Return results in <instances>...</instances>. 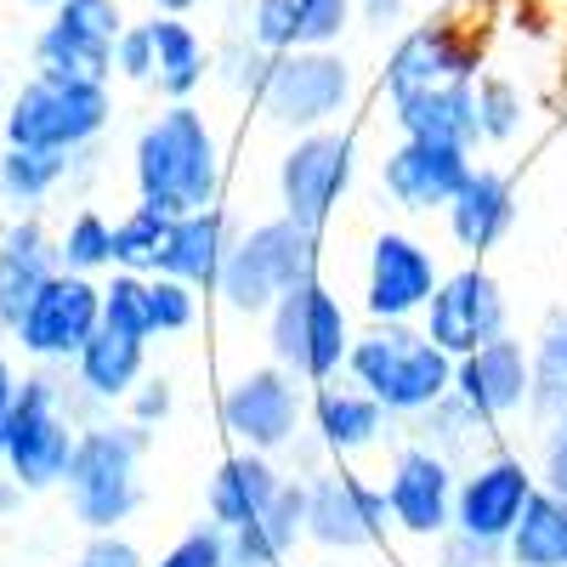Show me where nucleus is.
I'll use <instances>...</instances> for the list:
<instances>
[{"label": "nucleus", "instance_id": "1", "mask_svg": "<svg viewBox=\"0 0 567 567\" xmlns=\"http://www.w3.org/2000/svg\"><path fill=\"white\" fill-rule=\"evenodd\" d=\"M477 80H483V52L477 34L465 23H420L409 29L381 74L386 109L398 136H437L477 148Z\"/></svg>", "mask_w": 567, "mask_h": 567}, {"label": "nucleus", "instance_id": "2", "mask_svg": "<svg viewBox=\"0 0 567 567\" xmlns=\"http://www.w3.org/2000/svg\"><path fill=\"white\" fill-rule=\"evenodd\" d=\"M131 182L142 205H159L165 216L221 205V142L194 103H165L136 131Z\"/></svg>", "mask_w": 567, "mask_h": 567}, {"label": "nucleus", "instance_id": "3", "mask_svg": "<svg viewBox=\"0 0 567 567\" xmlns=\"http://www.w3.org/2000/svg\"><path fill=\"white\" fill-rule=\"evenodd\" d=\"M347 381L363 386L392 420H420L454 392V358L420 323H369L352 336Z\"/></svg>", "mask_w": 567, "mask_h": 567}, {"label": "nucleus", "instance_id": "4", "mask_svg": "<svg viewBox=\"0 0 567 567\" xmlns=\"http://www.w3.org/2000/svg\"><path fill=\"white\" fill-rule=\"evenodd\" d=\"M142 454H148V425L136 420H91L80 449L69 460V511L85 534H114L142 505Z\"/></svg>", "mask_w": 567, "mask_h": 567}, {"label": "nucleus", "instance_id": "5", "mask_svg": "<svg viewBox=\"0 0 567 567\" xmlns=\"http://www.w3.org/2000/svg\"><path fill=\"white\" fill-rule=\"evenodd\" d=\"M114 120V97L109 80L91 74H52L34 69L18 91L7 114H0V136L12 148H45V154H80L91 148Z\"/></svg>", "mask_w": 567, "mask_h": 567}, {"label": "nucleus", "instance_id": "6", "mask_svg": "<svg viewBox=\"0 0 567 567\" xmlns=\"http://www.w3.org/2000/svg\"><path fill=\"white\" fill-rule=\"evenodd\" d=\"M80 432L85 420L74 414L69 403V381H58L52 369H34L18 381V398H12V414H7V477L23 488V494H45V488H63L69 477V460L80 449Z\"/></svg>", "mask_w": 567, "mask_h": 567}, {"label": "nucleus", "instance_id": "7", "mask_svg": "<svg viewBox=\"0 0 567 567\" xmlns=\"http://www.w3.org/2000/svg\"><path fill=\"white\" fill-rule=\"evenodd\" d=\"M323 233L290 221V216H272V221H256L250 233H239L221 261V278H216V296L227 301V312L239 318H267L296 284L318 278V250Z\"/></svg>", "mask_w": 567, "mask_h": 567}, {"label": "nucleus", "instance_id": "8", "mask_svg": "<svg viewBox=\"0 0 567 567\" xmlns=\"http://www.w3.org/2000/svg\"><path fill=\"white\" fill-rule=\"evenodd\" d=\"M250 103L261 109L267 125L290 131V136L323 131L352 103V63L336 45H296V52H278Z\"/></svg>", "mask_w": 567, "mask_h": 567}, {"label": "nucleus", "instance_id": "9", "mask_svg": "<svg viewBox=\"0 0 567 567\" xmlns=\"http://www.w3.org/2000/svg\"><path fill=\"white\" fill-rule=\"evenodd\" d=\"M267 347L272 363H284L290 374H301L307 386L341 381L347 358H352V323L341 296L323 278H307L267 312Z\"/></svg>", "mask_w": 567, "mask_h": 567}, {"label": "nucleus", "instance_id": "10", "mask_svg": "<svg viewBox=\"0 0 567 567\" xmlns=\"http://www.w3.org/2000/svg\"><path fill=\"white\" fill-rule=\"evenodd\" d=\"M216 414H221V432L239 449L290 454V443L301 437V425L312 414V398H307L301 374H290L284 363H261V369H245L239 381L221 392Z\"/></svg>", "mask_w": 567, "mask_h": 567}, {"label": "nucleus", "instance_id": "11", "mask_svg": "<svg viewBox=\"0 0 567 567\" xmlns=\"http://www.w3.org/2000/svg\"><path fill=\"white\" fill-rule=\"evenodd\" d=\"M352 171H358V136L352 131L323 125V131L296 136L278 159V205H284V216L323 233L329 216H336V205L347 199Z\"/></svg>", "mask_w": 567, "mask_h": 567}, {"label": "nucleus", "instance_id": "12", "mask_svg": "<svg viewBox=\"0 0 567 567\" xmlns=\"http://www.w3.org/2000/svg\"><path fill=\"white\" fill-rule=\"evenodd\" d=\"M97 329H103V284L63 267V272L45 278V290L29 301V312H23V323L12 329V336L34 363L69 369Z\"/></svg>", "mask_w": 567, "mask_h": 567}, {"label": "nucleus", "instance_id": "13", "mask_svg": "<svg viewBox=\"0 0 567 567\" xmlns=\"http://www.w3.org/2000/svg\"><path fill=\"white\" fill-rule=\"evenodd\" d=\"M392 528L386 488L363 483L341 460L307 477V545L318 550H369Z\"/></svg>", "mask_w": 567, "mask_h": 567}, {"label": "nucleus", "instance_id": "14", "mask_svg": "<svg viewBox=\"0 0 567 567\" xmlns=\"http://www.w3.org/2000/svg\"><path fill=\"white\" fill-rule=\"evenodd\" d=\"M534 494H539V471H534L523 454L494 449L488 460H477V465L460 471V488H454V534L505 550V539L516 534V523H523V511H528Z\"/></svg>", "mask_w": 567, "mask_h": 567}, {"label": "nucleus", "instance_id": "15", "mask_svg": "<svg viewBox=\"0 0 567 567\" xmlns=\"http://www.w3.org/2000/svg\"><path fill=\"white\" fill-rule=\"evenodd\" d=\"M443 284V267L432 256V245H420L414 233H374L369 245V267H363V312L369 323H414L432 307Z\"/></svg>", "mask_w": 567, "mask_h": 567}, {"label": "nucleus", "instance_id": "16", "mask_svg": "<svg viewBox=\"0 0 567 567\" xmlns=\"http://www.w3.org/2000/svg\"><path fill=\"white\" fill-rule=\"evenodd\" d=\"M420 329L432 336L449 358H465L499 336H511V307H505V290L488 267H460V272H443L432 307L420 312Z\"/></svg>", "mask_w": 567, "mask_h": 567}, {"label": "nucleus", "instance_id": "17", "mask_svg": "<svg viewBox=\"0 0 567 567\" xmlns=\"http://www.w3.org/2000/svg\"><path fill=\"white\" fill-rule=\"evenodd\" d=\"M386 505H392V528L414 539H443L454 528V488H460V465L437 454L432 443H403L386 465Z\"/></svg>", "mask_w": 567, "mask_h": 567}, {"label": "nucleus", "instance_id": "18", "mask_svg": "<svg viewBox=\"0 0 567 567\" xmlns=\"http://www.w3.org/2000/svg\"><path fill=\"white\" fill-rule=\"evenodd\" d=\"M120 34H125L120 0H63V7H52L45 29L34 34V69L109 80Z\"/></svg>", "mask_w": 567, "mask_h": 567}, {"label": "nucleus", "instance_id": "19", "mask_svg": "<svg viewBox=\"0 0 567 567\" xmlns=\"http://www.w3.org/2000/svg\"><path fill=\"white\" fill-rule=\"evenodd\" d=\"M477 148H460V142H437V136H398V148L381 159V187L386 199L403 205L409 216H432L449 210L454 194L471 176Z\"/></svg>", "mask_w": 567, "mask_h": 567}, {"label": "nucleus", "instance_id": "20", "mask_svg": "<svg viewBox=\"0 0 567 567\" xmlns=\"http://www.w3.org/2000/svg\"><path fill=\"white\" fill-rule=\"evenodd\" d=\"M454 398L465 409H477L488 425L523 414L534 398V347H523L516 336H499L477 352L454 358Z\"/></svg>", "mask_w": 567, "mask_h": 567}, {"label": "nucleus", "instance_id": "21", "mask_svg": "<svg viewBox=\"0 0 567 567\" xmlns=\"http://www.w3.org/2000/svg\"><path fill=\"white\" fill-rule=\"evenodd\" d=\"M52 272H63L58 239L34 216H18L7 233H0V329H7V336L23 323L29 301L45 290Z\"/></svg>", "mask_w": 567, "mask_h": 567}, {"label": "nucleus", "instance_id": "22", "mask_svg": "<svg viewBox=\"0 0 567 567\" xmlns=\"http://www.w3.org/2000/svg\"><path fill=\"white\" fill-rule=\"evenodd\" d=\"M284 483H290V471L278 465V454L233 449V454L216 465L210 494H205V505H210V523H216L221 534H233V528L256 523V516H261V511L284 494Z\"/></svg>", "mask_w": 567, "mask_h": 567}, {"label": "nucleus", "instance_id": "23", "mask_svg": "<svg viewBox=\"0 0 567 567\" xmlns=\"http://www.w3.org/2000/svg\"><path fill=\"white\" fill-rule=\"evenodd\" d=\"M443 221H449V239L460 250H471V256L494 250L511 233V221H516V187H511V176L494 171V165H471V176L454 194V205L443 210Z\"/></svg>", "mask_w": 567, "mask_h": 567}, {"label": "nucleus", "instance_id": "24", "mask_svg": "<svg viewBox=\"0 0 567 567\" xmlns=\"http://www.w3.org/2000/svg\"><path fill=\"white\" fill-rule=\"evenodd\" d=\"M312 432L329 449V460H352L392 432V414L352 381H323L312 392Z\"/></svg>", "mask_w": 567, "mask_h": 567}, {"label": "nucleus", "instance_id": "25", "mask_svg": "<svg viewBox=\"0 0 567 567\" xmlns=\"http://www.w3.org/2000/svg\"><path fill=\"white\" fill-rule=\"evenodd\" d=\"M301 539H307V477H290L256 523L227 534V567H284V556Z\"/></svg>", "mask_w": 567, "mask_h": 567}, {"label": "nucleus", "instance_id": "26", "mask_svg": "<svg viewBox=\"0 0 567 567\" xmlns=\"http://www.w3.org/2000/svg\"><path fill=\"white\" fill-rule=\"evenodd\" d=\"M233 250V233H227V210L210 205V210H187L171 221V239H165V256H159V272L194 284V290L216 296V278H221V261Z\"/></svg>", "mask_w": 567, "mask_h": 567}, {"label": "nucleus", "instance_id": "27", "mask_svg": "<svg viewBox=\"0 0 567 567\" xmlns=\"http://www.w3.org/2000/svg\"><path fill=\"white\" fill-rule=\"evenodd\" d=\"M69 369H74V381H80L91 398H97L103 409H114V403H125L142 381H148V341L103 323Z\"/></svg>", "mask_w": 567, "mask_h": 567}, {"label": "nucleus", "instance_id": "28", "mask_svg": "<svg viewBox=\"0 0 567 567\" xmlns=\"http://www.w3.org/2000/svg\"><path fill=\"white\" fill-rule=\"evenodd\" d=\"M154 85L165 103H194V91L216 74V45H205V34L176 18V12H154Z\"/></svg>", "mask_w": 567, "mask_h": 567}, {"label": "nucleus", "instance_id": "29", "mask_svg": "<svg viewBox=\"0 0 567 567\" xmlns=\"http://www.w3.org/2000/svg\"><path fill=\"white\" fill-rule=\"evenodd\" d=\"M505 561L511 567H567V494L539 483L516 534L505 539Z\"/></svg>", "mask_w": 567, "mask_h": 567}, {"label": "nucleus", "instance_id": "30", "mask_svg": "<svg viewBox=\"0 0 567 567\" xmlns=\"http://www.w3.org/2000/svg\"><path fill=\"white\" fill-rule=\"evenodd\" d=\"M74 171V154H45V148H0V199L18 205V210H34L58 194Z\"/></svg>", "mask_w": 567, "mask_h": 567}, {"label": "nucleus", "instance_id": "31", "mask_svg": "<svg viewBox=\"0 0 567 567\" xmlns=\"http://www.w3.org/2000/svg\"><path fill=\"white\" fill-rule=\"evenodd\" d=\"M528 414L539 425L567 420V312H556L534 341V398Z\"/></svg>", "mask_w": 567, "mask_h": 567}, {"label": "nucleus", "instance_id": "32", "mask_svg": "<svg viewBox=\"0 0 567 567\" xmlns=\"http://www.w3.org/2000/svg\"><path fill=\"white\" fill-rule=\"evenodd\" d=\"M414 437H420V443H432L437 454H449V460L460 465L465 454H477V443H494V437H499V425H488L477 409H465V403L449 392L443 403H432V409L414 420Z\"/></svg>", "mask_w": 567, "mask_h": 567}, {"label": "nucleus", "instance_id": "33", "mask_svg": "<svg viewBox=\"0 0 567 567\" xmlns=\"http://www.w3.org/2000/svg\"><path fill=\"white\" fill-rule=\"evenodd\" d=\"M171 221L159 205H131L120 221H114V267L120 272H159V256H165V239H171Z\"/></svg>", "mask_w": 567, "mask_h": 567}, {"label": "nucleus", "instance_id": "34", "mask_svg": "<svg viewBox=\"0 0 567 567\" xmlns=\"http://www.w3.org/2000/svg\"><path fill=\"white\" fill-rule=\"evenodd\" d=\"M58 261L69 272H85V278L114 272V221L97 210H74L69 227L58 233Z\"/></svg>", "mask_w": 567, "mask_h": 567}, {"label": "nucleus", "instance_id": "35", "mask_svg": "<svg viewBox=\"0 0 567 567\" xmlns=\"http://www.w3.org/2000/svg\"><path fill=\"white\" fill-rule=\"evenodd\" d=\"M528 125V103H523V85L505 80V74H483L477 80V136L488 148H505L516 142Z\"/></svg>", "mask_w": 567, "mask_h": 567}, {"label": "nucleus", "instance_id": "36", "mask_svg": "<svg viewBox=\"0 0 567 567\" xmlns=\"http://www.w3.org/2000/svg\"><path fill=\"white\" fill-rule=\"evenodd\" d=\"M199 323V290L171 272H148V336H182Z\"/></svg>", "mask_w": 567, "mask_h": 567}, {"label": "nucleus", "instance_id": "37", "mask_svg": "<svg viewBox=\"0 0 567 567\" xmlns=\"http://www.w3.org/2000/svg\"><path fill=\"white\" fill-rule=\"evenodd\" d=\"M267 63H272V52H261V45H256V34L245 29V18H233L227 40L216 45V80H227L233 91L256 97V85H261Z\"/></svg>", "mask_w": 567, "mask_h": 567}, {"label": "nucleus", "instance_id": "38", "mask_svg": "<svg viewBox=\"0 0 567 567\" xmlns=\"http://www.w3.org/2000/svg\"><path fill=\"white\" fill-rule=\"evenodd\" d=\"M103 323H109V329H125V336L154 341V336H148V278L114 267V272L103 278Z\"/></svg>", "mask_w": 567, "mask_h": 567}, {"label": "nucleus", "instance_id": "39", "mask_svg": "<svg viewBox=\"0 0 567 567\" xmlns=\"http://www.w3.org/2000/svg\"><path fill=\"white\" fill-rule=\"evenodd\" d=\"M245 29L256 34V45H261V52H272V58L301 45V12H296V0H250Z\"/></svg>", "mask_w": 567, "mask_h": 567}, {"label": "nucleus", "instance_id": "40", "mask_svg": "<svg viewBox=\"0 0 567 567\" xmlns=\"http://www.w3.org/2000/svg\"><path fill=\"white\" fill-rule=\"evenodd\" d=\"M301 12V45H341V34L358 18V0H296Z\"/></svg>", "mask_w": 567, "mask_h": 567}, {"label": "nucleus", "instance_id": "41", "mask_svg": "<svg viewBox=\"0 0 567 567\" xmlns=\"http://www.w3.org/2000/svg\"><path fill=\"white\" fill-rule=\"evenodd\" d=\"M154 567H227V534L216 523H199V528H187Z\"/></svg>", "mask_w": 567, "mask_h": 567}, {"label": "nucleus", "instance_id": "42", "mask_svg": "<svg viewBox=\"0 0 567 567\" xmlns=\"http://www.w3.org/2000/svg\"><path fill=\"white\" fill-rule=\"evenodd\" d=\"M114 74L136 80V85H154V29L148 23H125V34L114 45Z\"/></svg>", "mask_w": 567, "mask_h": 567}, {"label": "nucleus", "instance_id": "43", "mask_svg": "<svg viewBox=\"0 0 567 567\" xmlns=\"http://www.w3.org/2000/svg\"><path fill=\"white\" fill-rule=\"evenodd\" d=\"M171 403H176L171 381H165V374H148V381L125 398V420H136V425H148V432H154V425L171 420Z\"/></svg>", "mask_w": 567, "mask_h": 567}, {"label": "nucleus", "instance_id": "44", "mask_svg": "<svg viewBox=\"0 0 567 567\" xmlns=\"http://www.w3.org/2000/svg\"><path fill=\"white\" fill-rule=\"evenodd\" d=\"M69 567H148V561H142V550L114 528V534H91Z\"/></svg>", "mask_w": 567, "mask_h": 567}, {"label": "nucleus", "instance_id": "45", "mask_svg": "<svg viewBox=\"0 0 567 567\" xmlns=\"http://www.w3.org/2000/svg\"><path fill=\"white\" fill-rule=\"evenodd\" d=\"M443 550H437V567H499L505 561V550L499 545H483V539H465V534H443L437 539Z\"/></svg>", "mask_w": 567, "mask_h": 567}, {"label": "nucleus", "instance_id": "46", "mask_svg": "<svg viewBox=\"0 0 567 567\" xmlns=\"http://www.w3.org/2000/svg\"><path fill=\"white\" fill-rule=\"evenodd\" d=\"M539 432H545V443H539V483L567 494V420L539 425Z\"/></svg>", "mask_w": 567, "mask_h": 567}, {"label": "nucleus", "instance_id": "47", "mask_svg": "<svg viewBox=\"0 0 567 567\" xmlns=\"http://www.w3.org/2000/svg\"><path fill=\"white\" fill-rule=\"evenodd\" d=\"M358 18L369 29H398L403 23V0H358Z\"/></svg>", "mask_w": 567, "mask_h": 567}, {"label": "nucleus", "instance_id": "48", "mask_svg": "<svg viewBox=\"0 0 567 567\" xmlns=\"http://www.w3.org/2000/svg\"><path fill=\"white\" fill-rule=\"evenodd\" d=\"M12 398H18V369H12L7 352H0V454H7V414H12Z\"/></svg>", "mask_w": 567, "mask_h": 567}, {"label": "nucleus", "instance_id": "49", "mask_svg": "<svg viewBox=\"0 0 567 567\" xmlns=\"http://www.w3.org/2000/svg\"><path fill=\"white\" fill-rule=\"evenodd\" d=\"M148 7H154V12H176V18H187V12L199 7V0H148Z\"/></svg>", "mask_w": 567, "mask_h": 567}, {"label": "nucleus", "instance_id": "50", "mask_svg": "<svg viewBox=\"0 0 567 567\" xmlns=\"http://www.w3.org/2000/svg\"><path fill=\"white\" fill-rule=\"evenodd\" d=\"M18 499H23V488H18V483L7 477V483H0V516H7V511H12Z\"/></svg>", "mask_w": 567, "mask_h": 567}, {"label": "nucleus", "instance_id": "51", "mask_svg": "<svg viewBox=\"0 0 567 567\" xmlns=\"http://www.w3.org/2000/svg\"><path fill=\"white\" fill-rule=\"evenodd\" d=\"M29 7H45V12H52V7H63V0H29Z\"/></svg>", "mask_w": 567, "mask_h": 567}]
</instances>
